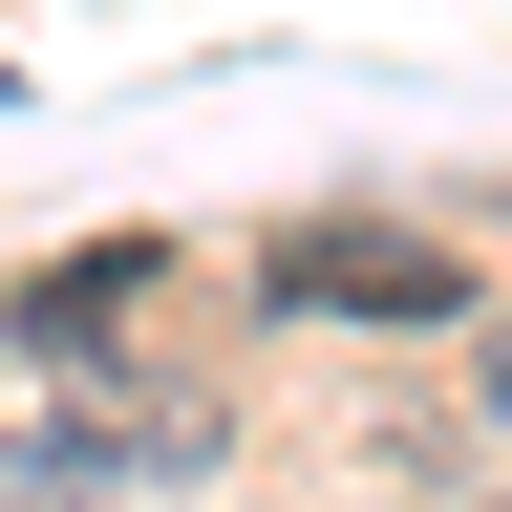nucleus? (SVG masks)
I'll return each mask as SVG.
<instances>
[{
  "label": "nucleus",
  "mask_w": 512,
  "mask_h": 512,
  "mask_svg": "<svg viewBox=\"0 0 512 512\" xmlns=\"http://www.w3.org/2000/svg\"><path fill=\"white\" fill-rule=\"evenodd\" d=\"M278 299H320V320H427V299H470L427 235H363V214H320V235H278Z\"/></svg>",
  "instance_id": "f257e3e1"
},
{
  "label": "nucleus",
  "mask_w": 512,
  "mask_h": 512,
  "mask_svg": "<svg viewBox=\"0 0 512 512\" xmlns=\"http://www.w3.org/2000/svg\"><path fill=\"white\" fill-rule=\"evenodd\" d=\"M107 299H128V256H64V278L22 299V342H43V363H64V342H107Z\"/></svg>",
  "instance_id": "f03ea898"
},
{
  "label": "nucleus",
  "mask_w": 512,
  "mask_h": 512,
  "mask_svg": "<svg viewBox=\"0 0 512 512\" xmlns=\"http://www.w3.org/2000/svg\"><path fill=\"white\" fill-rule=\"evenodd\" d=\"M491 406H512V320H491Z\"/></svg>",
  "instance_id": "7ed1b4c3"
}]
</instances>
